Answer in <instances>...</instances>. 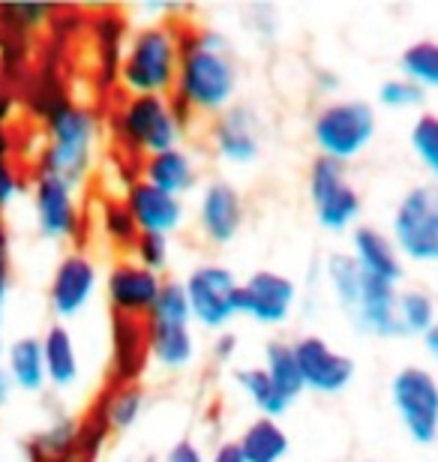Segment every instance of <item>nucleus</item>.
<instances>
[{
    "instance_id": "nucleus-1",
    "label": "nucleus",
    "mask_w": 438,
    "mask_h": 462,
    "mask_svg": "<svg viewBox=\"0 0 438 462\" xmlns=\"http://www.w3.org/2000/svg\"><path fill=\"white\" fill-rule=\"evenodd\" d=\"M238 90V67L231 45L217 31H181L174 97L192 115L226 112Z\"/></svg>"
},
{
    "instance_id": "nucleus-2",
    "label": "nucleus",
    "mask_w": 438,
    "mask_h": 462,
    "mask_svg": "<svg viewBox=\"0 0 438 462\" xmlns=\"http://www.w3.org/2000/svg\"><path fill=\"white\" fill-rule=\"evenodd\" d=\"M45 120V144L40 153V171L58 174L79 187L88 178L93 153H97L99 124L90 108L61 97L58 103L42 112Z\"/></svg>"
},
{
    "instance_id": "nucleus-3",
    "label": "nucleus",
    "mask_w": 438,
    "mask_h": 462,
    "mask_svg": "<svg viewBox=\"0 0 438 462\" xmlns=\"http://www.w3.org/2000/svg\"><path fill=\"white\" fill-rule=\"evenodd\" d=\"M177 58H181V31H174L169 22L144 24L124 45L117 76L129 97H172L177 81Z\"/></svg>"
},
{
    "instance_id": "nucleus-4",
    "label": "nucleus",
    "mask_w": 438,
    "mask_h": 462,
    "mask_svg": "<svg viewBox=\"0 0 438 462\" xmlns=\"http://www.w3.org/2000/svg\"><path fill=\"white\" fill-rule=\"evenodd\" d=\"M147 343L151 357L163 369H183L195 357V337H192V316L186 303L183 282L165 280L163 291L156 298L154 310L144 316Z\"/></svg>"
},
{
    "instance_id": "nucleus-5",
    "label": "nucleus",
    "mask_w": 438,
    "mask_h": 462,
    "mask_svg": "<svg viewBox=\"0 0 438 462\" xmlns=\"http://www.w3.org/2000/svg\"><path fill=\"white\" fill-rule=\"evenodd\" d=\"M376 108L367 99H333L312 117V142L322 156L346 165L376 138Z\"/></svg>"
},
{
    "instance_id": "nucleus-6",
    "label": "nucleus",
    "mask_w": 438,
    "mask_h": 462,
    "mask_svg": "<svg viewBox=\"0 0 438 462\" xmlns=\"http://www.w3.org/2000/svg\"><path fill=\"white\" fill-rule=\"evenodd\" d=\"M115 133L129 151L154 156L181 144L183 129L172 112L169 97L138 94L120 103L115 115Z\"/></svg>"
},
{
    "instance_id": "nucleus-7",
    "label": "nucleus",
    "mask_w": 438,
    "mask_h": 462,
    "mask_svg": "<svg viewBox=\"0 0 438 462\" xmlns=\"http://www.w3.org/2000/svg\"><path fill=\"white\" fill-rule=\"evenodd\" d=\"M390 402L415 445H435L438 439V378L426 366L408 364L390 378Z\"/></svg>"
},
{
    "instance_id": "nucleus-8",
    "label": "nucleus",
    "mask_w": 438,
    "mask_h": 462,
    "mask_svg": "<svg viewBox=\"0 0 438 462\" xmlns=\"http://www.w3.org/2000/svg\"><path fill=\"white\" fill-rule=\"evenodd\" d=\"M399 255L412 262H438V187L417 183L394 210V237Z\"/></svg>"
},
{
    "instance_id": "nucleus-9",
    "label": "nucleus",
    "mask_w": 438,
    "mask_h": 462,
    "mask_svg": "<svg viewBox=\"0 0 438 462\" xmlns=\"http://www.w3.org/2000/svg\"><path fill=\"white\" fill-rule=\"evenodd\" d=\"M306 189L322 228L328 231H346L360 217V192L351 187L346 165L331 160V156H315L306 174Z\"/></svg>"
},
{
    "instance_id": "nucleus-10",
    "label": "nucleus",
    "mask_w": 438,
    "mask_h": 462,
    "mask_svg": "<svg viewBox=\"0 0 438 462\" xmlns=\"http://www.w3.org/2000/svg\"><path fill=\"white\" fill-rule=\"evenodd\" d=\"M238 276L226 264L204 262L192 267L190 276L183 280L186 303L195 325L208 330H222L231 319L238 316Z\"/></svg>"
},
{
    "instance_id": "nucleus-11",
    "label": "nucleus",
    "mask_w": 438,
    "mask_h": 462,
    "mask_svg": "<svg viewBox=\"0 0 438 462\" xmlns=\"http://www.w3.org/2000/svg\"><path fill=\"white\" fill-rule=\"evenodd\" d=\"M36 228L49 240H76L81 228V210L76 187L49 171H36L31 183Z\"/></svg>"
},
{
    "instance_id": "nucleus-12",
    "label": "nucleus",
    "mask_w": 438,
    "mask_h": 462,
    "mask_svg": "<svg viewBox=\"0 0 438 462\" xmlns=\"http://www.w3.org/2000/svg\"><path fill=\"white\" fill-rule=\"evenodd\" d=\"M292 348H294V360H297V369H301L306 391L333 396V393H342L351 384L354 369L358 366H354V360L349 355L333 348L328 339L310 334L292 343Z\"/></svg>"
},
{
    "instance_id": "nucleus-13",
    "label": "nucleus",
    "mask_w": 438,
    "mask_h": 462,
    "mask_svg": "<svg viewBox=\"0 0 438 462\" xmlns=\"http://www.w3.org/2000/svg\"><path fill=\"white\" fill-rule=\"evenodd\" d=\"M97 285H99L97 262H93L88 253H81V249L67 253L58 262V267H54L51 282H49L51 312L61 321L76 319L79 312L88 310V303L93 300V294H97Z\"/></svg>"
},
{
    "instance_id": "nucleus-14",
    "label": "nucleus",
    "mask_w": 438,
    "mask_h": 462,
    "mask_svg": "<svg viewBox=\"0 0 438 462\" xmlns=\"http://www.w3.org/2000/svg\"><path fill=\"white\" fill-rule=\"evenodd\" d=\"M297 300L292 276L279 271H256L238 289V316H249L258 325H283Z\"/></svg>"
},
{
    "instance_id": "nucleus-15",
    "label": "nucleus",
    "mask_w": 438,
    "mask_h": 462,
    "mask_svg": "<svg viewBox=\"0 0 438 462\" xmlns=\"http://www.w3.org/2000/svg\"><path fill=\"white\" fill-rule=\"evenodd\" d=\"M163 276L147 271L135 258H120L111 264L106 276V298L115 316L144 319L154 310L156 298L163 291Z\"/></svg>"
},
{
    "instance_id": "nucleus-16",
    "label": "nucleus",
    "mask_w": 438,
    "mask_h": 462,
    "mask_svg": "<svg viewBox=\"0 0 438 462\" xmlns=\"http://www.w3.org/2000/svg\"><path fill=\"white\" fill-rule=\"evenodd\" d=\"M210 142L226 162L247 165L262 151V120L247 103H231L210 126Z\"/></svg>"
},
{
    "instance_id": "nucleus-17",
    "label": "nucleus",
    "mask_w": 438,
    "mask_h": 462,
    "mask_svg": "<svg viewBox=\"0 0 438 462\" xmlns=\"http://www.w3.org/2000/svg\"><path fill=\"white\" fill-rule=\"evenodd\" d=\"M244 226V196L235 183L210 180L199 201V228L217 246H226Z\"/></svg>"
},
{
    "instance_id": "nucleus-18",
    "label": "nucleus",
    "mask_w": 438,
    "mask_h": 462,
    "mask_svg": "<svg viewBox=\"0 0 438 462\" xmlns=\"http://www.w3.org/2000/svg\"><path fill=\"white\" fill-rule=\"evenodd\" d=\"M396 294H399L396 285L363 273L358 300H354V307L349 310V319L363 334H372L381 339L405 337L403 325H399V319H396Z\"/></svg>"
},
{
    "instance_id": "nucleus-19",
    "label": "nucleus",
    "mask_w": 438,
    "mask_h": 462,
    "mask_svg": "<svg viewBox=\"0 0 438 462\" xmlns=\"http://www.w3.org/2000/svg\"><path fill=\"white\" fill-rule=\"evenodd\" d=\"M126 208L133 214L138 231H154V235H165L169 237L174 228L183 226L186 219V208L177 196L156 189L154 183H147L138 178L135 183H129L126 189Z\"/></svg>"
},
{
    "instance_id": "nucleus-20",
    "label": "nucleus",
    "mask_w": 438,
    "mask_h": 462,
    "mask_svg": "<svg viewBox=\"0 0 438 462\" xmlns=\"http://www.w3.org/2000/svg\"><path fill=\"white\" fill-rule=\"evenodd\" d=\"M151 360L144 319L111 316V369L117 384H133Z\"/></svg>"
},
{
    "instance_id": "nucleus-21",
    "label": "nucleus",
    "mask_w": 438,
    "mask_h": 462,
    "mask_svg": "<svg viewBox=\"0 0 438 462\" xmlns=\"http://www.w3.org/2000/svg\"><path fill=\"white\" fill-rule=\"evenodd\" d=\"M351 258L367 276H376L390 285H396L405 276L396 244L376 226H358L351 231Z\"/></svg>"
},
{
    "instance_id": "nucleus-22",
    "label": "nucleus",
    "mask_w": 438,
    "mask_h": 462,
    "mask_svg": "<svg viewBox=\"0 0 438 462\" xmlns=\"http://www.w3.org/2000/svg\"><path fill=\"white\" fill-rule=\"evenodd\" d=\"M142 180L154 183L156 189L181 199L183 192H190L195 187V180H199V169H195L192 153L177 144V147H172V151L144 156Z\"/></svg>"
},
{
    "instance_id": "nucleus-23",
    "label": "nucleus",
    "mask_w": 438,
    "mask_h": 462,
    "mask_svg": "<svg viewBox=\"0 0 438 462\" xmlns=\"http://www.w3.org/2000/svg\"><path fill=\"white\" fill-rule=\"evenodd\" d=\"M40 343H42V360H45V378H49L54 387H61V391L76 384L81 375V360H79L72 330L67 325H61V321H54L40 337Z\"/></svg>"
},
{
    "instance_id": "nucleus-24",
    "label": "nucleus",
    "mask_w": 438,
    "mask_h": 462,
    "mask_svg": "<svg viewBox=\"0 0 438 462\" xmlns=\"http://www.w3.org/2000/svg\"><path fill=\"white\" fill-rule=\"evenodd\" d=\"M6 375L13 387H22L24 393H40L45 387V360L40 337H18L6 346Z\"/></svg>"
},
{
    "instance_id": "nucleus-25",
    "label": "nucleus",
    "mask_w": 438,
    "mask_h": 462,
    "mask_svg": "<svg viewBox=\"0 0 438 462\" xmlns=\"http://www.w3.org/2000/svg\"><path fill=\"white\" fill-rule=\"evenodd\" d=\"M244 462H283L288 454V432L274 418H256L235 441Z\"/></svg>"
},
{
    "instance_id": "nucleus-26",
    "label": "nucleus",
    "mask_w": 438,
    "mask_h": 462,
    "mask_svg": "<svg viewBox=\"0 0 438 462\" xmlns=\"http://www.w3.org/2000/svg\"><path fill=\"white\" fill-rule=\"evenodd\" d=\"M265 373L270 378V384H274V391L283 396L288 405H292L297 396L306 391L303 378H301V369H297L292 343L270 339V343L265 346Z\"/></svg>"
},
{
    "instance_id": "nucleus-27",
    "label": "nucleus",
    "mask_w": 438,
    "mask_h": 462,
    "mask_svg": "<svg viewBox=\"0 0 438 462\" xmlns=\"http://www.w3.org/2000/svg\"><path fill=\"white\" fill-rule=\"evenodd\" d=\"M99 409H102V418H106L111 432H124L129 427H135V420L142 418L144 391L135 382L133 384H115L106 396H102Z\"/></svg>"
},
{
    "instance_id": "nucleus-28",
    "label": "nucleus",
    "mask_w": 438,
    "mask_h": 462,
    "mask_svg": "<svg viewBox=\"0 0 438 462\" xmlns=\"http://www.w3.org/2000/svg\"><path fill=\"white\" fill-rule=\"evenodd\" d=\"M396 319L403 334L426 337L438 325V300L424 289H405L396 294Z\"/></svg>"
},
{
    "instance_id": "nucleus-29",
    "label": "nucleus",
    "mask_w": 438,
    "mask_h": 462,
    "mask_svg": "<svg viewBox=\"0 0 438 462\" xmlns=\"http://www.w3.org/2000/svg\"><path fill=\"white\" fill-rule=\"evenodd\" d=\"M403 79L424 90H438V40H417L399 54Z\"/></svg>"
},
{
    "instance_id": "nucleus-30",
    "label": "nucleus",
    "mask_w": 438,
    "mask_h": 462,
    "mask_svg": "<svg viewBox=\"0 0 438 462\" xmlns=\"http://www.w3.org/2000/svg\"><path fill=\"white\" fill-rule=\"evenodd\" d=\"M235 382H238L240 391H244L249 400L256 402V409L262 411L265 418L279 420L288 411V402L274 391V384H270L265 366H240L235 373Z\"/></svg>"
},
{
    "instance_id": "nucleus-31",
    "label": "nucleus",
    "mask_w": 438,
    "mask_h": 462,
    "mask_svg": "<svg viewBox=\"0 0 438 462\" xmlns=\"http://www.w3.org/2000/svg\"><path fill=\"white\" fill-rule=\"evenodd\" d=\"M324 273H328V282H331L333 294H337L340 307L349 312L354 307V300H358V291L363 282V271L358 267V262L351 258V253H333L328 258Z\"/></svg>"
},
{
    "instance_id": "nucleus-32",
    "label": "nucleus",
    "mask_w": 438,
    "mask_h": 462,
    "mask_svg": "<svg viewBox=\"0 0 438 462\" xmlns=\"http://www.w3.org/2000/svg\"><path fill=\"white\" fill-rule=\"evenodd\" d=\"M99 223H102V231H106V237L117 249H133L138 235H142L124 199H106V201H102Z\"/></svg>"
},
{
    "instance_id": "nucleus-33",
    "label": "nucleus",
    "mask_w": 438,
    "mask_h": 462,
    "mask_svg": "<svg viewBox=\"0 0 438 462\" xmlns=\"http://www.w3.org/2000/svg\"><path fill=\"white\" fill-rule=\"evenodd\" d=\"M24 189V178L15 165V138L9 126H0V214L18 199Z\"/></svg>"
},
{
    "instance_id": "nucleus-34",
    "label": "nucleus",
    "mask_w": 438,
    "mask_h": 462,
    "mask_svg": "<svg viewBox=\"0 0 438 462\" xmlns=\"http://www.w3.org/2000/svg\"><path fill=\"white\" fill-rule=\"evenodd\" d=\"M408 142H412V151L417 153V160L438 178V115L435 112L417 115V120L412 124V133H408Z\"/></svg>"
},
{
    "instance_id": "nucleus-35",
    "label": "nucleus",
    "mask_w": 438,
    "mask_h": 462,
    "mask_svg": "<svg viewBox=\"0 0 438 462\" xmlns=\"http://www.w3.org/2000/svg\"><path fill=\"white\" fill-rule=\"evenodd\" d=\"M51 18V6L40 0H24V4H4L0 6V24L13 33H31Z\"/></svg>"
},
{
    "instance_id": "nucleus-36",
    "label": "nucleus",
    "mask_w": 438,
    "mask_h": 462,
    "mask_svg": "<svg viewBox=\"0 0 438 462\" xmlns=\"http://www.w3.org/2000/svg\"><path fill=\"white\" fill-rule=\"evenodd\" d=\"M135 253V262L147 267V271L160 273L165 271V264H169V255H172V246H169V237L165 235H154V231H142L133 246Z\"/></svg>"
},
{
    "instance_id": "nucleus-37",
    "label": "nucleus",
    "mask_w": 438,
    "mask_h": 462,
    "mask_svg": "<svg viewBox=\"0 0 438 462\" xmlns=\"http://www.w3.org/2000/svg\"><path fill=\"white\" fill-rule=\"evenodd\" d=\"M424 99H426V90L403 76L381 81V88H378V103L387 108H415V106H421Z\"/></svg>"
},
{
    "instance_id": "nucleus-38",
    "label": "nucleus",
    "mask_w": 438,
    "mask_h": 462,
    "mask_svg": "<svg viewBox=\"0 0 438 462\" xmlns=\"http://www.w3.org/2000/svg\"><path fill=\"white\" fill-rule=\"evenodd\" d=\"M9 291H13V249H9V231L4 223V214H0V348H4Z\"/></svg>"
},
{
    "instance_id": "nucleus-39",
    "label": "nucleus",
    "mask_w": 438,
    "mask_h": 462,
    "mask_svg": "<svg viewBox=\"0 0 438 462\" xmlns=\"http://www.w3.org/2000/svg\"><path fill=\"white\" fill-rule=\"evenodd\" d=\"M165 462H208V459H204L201 448L195 445L192 439H181V441H174V445L169 448Z\"/></svg>"
},
{
    "instance_id": "nucleus-40",
    "label": "nucleus",
    "mask_w": 438,
    "mask_h": 462,
    "mask_svg": "<svg viewBox=\"0 0 438 462\" xmlns=\"http://www.w3.org/2000/svg\"><path fill=\"white\" fill-rule=\"evenodd\" d=\"M235 348H238V337L228 334V330L213 339V357H217V360H231Z\"/></svg>"
},
{
    "instance_id": "nucleus-41",
    "label": "nucleus",
    "mask_w": 438,
    "mask_h": 462,
    "mask_svg": "<svg viewBox=\"0 0 438 462\" xmlns=\"http://www.w3.org/2000/svg\"><path fill=\"white\" fill-rule=\"evenodd\" d=\"M15 108H18L15 94H13V90H9V88L0 85V126H6L9 120L15 117Z\"/></svg>"
},
{
    "instance_id": "nucleus-42",
    "label": "nucleus",
    "mask_w": 438,
    "mask_h": 462,
    "mask_svg": "<svg viewBox=\"0 0 438 462\" xmlns=\"http://www.w3.org/2000/svg\"><path fill=\"white\" fill-rule=\"evenodd\" d=\"M208 462H244V457H240L235 441H226V445H219L217 450H213V457Z\"/></svg>"
},
{
    "instance_id": "nucleus-43",
    "label": "nucleus",
    "mask_w": 438,
    "mask_h": 462,
    "mask_svg": "<svg viewBox=\"0 0 438 462\" xmlns=\"http://www.w3.org/2000/svg\"><path fill=\"white\" fill-rule=\"evenodd\" d=\"M9 391H13V382H9L6 366H4V360H0V411H4V405L9 400Z\"/></svg>"
},
{
    "instance_id": "nucleus-44",
    "label": "nucleus",
    "mask_w": 438,
    "mask_h": 462,
    "mask_svg": "<svg viewBox=\"0 0 438 462\" xmlns=\"http://www.w3.org/2000/svg\"><path fill=\"white\" fill-rule=\"evenodd\" d=\"M424 339H426V348H430V355L435 357V364H438V325H435Z\"/></svg>"
}]
</instances>
